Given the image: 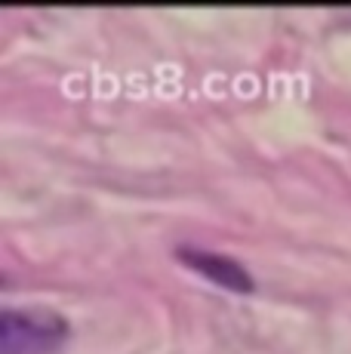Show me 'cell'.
<instances>
[{"label": "cell", "mask_w": 351, "mask_h": 354, "mask_svg": "<svg viewBox=\"0 0 351 354\" xmlns=\"http://www.w3.org/2000/svg\"><path fill=\"white\" fill-rule=\"evenodd\" d=\"M68 339V324L50 308H6L0 315V354H53Z\"/></svg>", "instance_id": "cell-1"}, {"label": "cell", "mask_w": 351, "mask_h": 354, "mask_svg": "<svg viewBox=\"0 0 351 354\" xmlns=\"http://www.w3.org/2000/svg\"><path fill=\"white\" fill-rule=\"evenodd\" d=\"M176 256H179L188 268L200 271L204 277H210L213 283H222L225 290H234V292L253 290V277L244 271V265L222 256V253H210V250H198V247H179Z\"/></svg>", "instance_id": "cell-2"}]
</instances>
